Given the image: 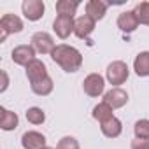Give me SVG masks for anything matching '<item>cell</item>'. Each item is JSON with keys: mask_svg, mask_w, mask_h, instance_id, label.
Returning <instances> with one entry per match:
<instances>
[{"mask_svg": "<svg viewBox=\"0 0 149 149\" xmlns=\"http://www.w3.org/2000/svg\"><path fill=\"white\" fill-rule=\"evenodd\" d=\"M51 60L54 63H58L65 72L72 74L77 72L83 65V54L79 49H76L74 46L68 44H58L54 47V51L51 53Z\"/></svg>", "mask_w": 149, "mask_h": 149, "instance_id": "cell-1", "label": "cell"}, {"mask_svg": "<svg viewBox=\"0 0 149 149\" xmlns=\"http://www.w3.org/2000/svg\"><path fill=\"white\" fill-rule=\"evenodd\" d=\"M128 76H130V68H128V65H126L125 61H121V60H116V61L109 63V67H107V70H105V79H107L114 88H119V84L126 83Z\"/></svg>", "mask_w": 149, "mask_h": 149, "instance_id": "cell-2", "label": "cell"}, {"mask_svg": "<svg viewBox=\"0 0 149 149\" xmlns=\"http://www.w3.org/2000/svg\"><path fill=\"white\" fill-rule=\"evenodd\" d=\"M23 30V21L16 14H4L0 18V42H6L11 33H19Z\"/></svg>", "mask_w": 149, "mask_h": 149, "instance_id": "cell-3", "label": "cell"}, {"mask_svg": "<svg viewBox=\"0 0 149 149\" xmlns=\"http://www.w3.org/2000/svg\"><path fill=\"white\" fill-rule=\"evenodd\" d=\"M32 44V47L35 49V53H39V54H51L53 51H54V47H56V44H54V39L51 37V33H47V32H35L33 35H32V40H30Z\"/></svg>", "mask_w": 149, "mask_h": 149, "instance_id": "cell-4", "label": "cell"}, {"mask_svg": "<svg viewBox=\"0 0 149 149\" xmlns=\"http://www.w3.org/2000/svg\"><path fill=\"white\" fill-rule=\"evenodd\" d=\"M83 90L88 97H100L104 95V90H105V79L100 76V74H90V76L84 77L83 81Z\"/></svg>", "mask_w": 149, "mask_h": 149, "instance_id": "cell-5", "label": "cell"}, {"mask_svg": "<svg viewBox=\"0 0 149 149\" xmlns=\"http://www.w3.org/2000/svg\"><path fill=\"white\" fill-rule=\"evenodd\" d=\"M13 56V61L16 65H21V67H28L33 60H35V49L28 44H21V46H16L11 53Z\"/></svg>", "mask_w": 149, "mask_h": 149, "instance_id": "cell-6", "label": "cell"}, {"mask_svg": "<svg viewBox=\"0 0 149 149\" xmlns=\"http://www.w3.org/2000/svg\"><path fill=\"white\" fill-rule=\"evenodd\" d=\"M21 11L28 21H39L46 13V6L42 0H25L21 4Z\"/></svg>", "mask_w": 149, "mask_h": 149, "instance_id": "cell-7", "label": "cell"}, {"mask_svg": "<svg viewBox=\"0 0 149 149\" xmlns=\"http://www.w3.org/2000/svg\"><path fill=\"white\" fill-rule=\"evenodd\" d=\"M74 26H76V19L68 16H56L53 21V30L60 39H68L70 33H74Z\"/></svg>", "mask_w": 149, "mask_h": 149, "instance_id": "cell-8", "label": "cell"}, {"mask_svg": "<svg viewBox=\"0 0 149 149\" xmlns=\"http://www.w3.org/2000/svg\"><path fill=\"white\" fill-rule=\"evenodd\" d=\"M104 102L112 109H121L128 104V93L121 88H112L107 93H104Z\"/></svg>", "mask_w": 149, "mask_h": 149, "instance_id": "cell-9", "label": "cell"}, {"mask_svg": "<svg viewBox=\"0 0 149 149\" xmlns=\"http://www.w3.org/2000/svg\"><path fill=\"white\" fill-rule=\"evenodd\" d=\"M95 25H97L95 19H91L88 14H83V16H79V18L76 19L74 33H76V37H79V39H88V37L93 33Z\"/></svg>", "mask_w": 149, "mask_h": 149, "instance_id": "cell-10", "label": "cell"}, {"mask_svg": "<svg viewBox=\"0 0 149 149\" xmlns=\"http://www.w3.org/2000/svg\"><path fill=\"white\" fill-rule=\"evenodd\" d=\"M46 137L40 133V132H35V130H30V132H25L23 137H21V146L23 149H44L46 147Z\"/></svg>", "mask_w": 149, "mask_h": 149, "instance_id": "cell-11", "label": "cell"}, {"mask_svg": "<svg viewBox=\"0 0 149 149\" xmlns=\"http://www.w3.org/2000/svg\"><path fill=\"white\" fill-rule=\"evenodd\" d=\"M118 28L121 30V32H125V33H132V32H135L137 28H139V19H137V14L133 13V11H125V13H121L119 16H118Z\"/></svg>", "mask_w": 149, "mask_h": 149, "instance_id": "cell-12", "label": "cell"}, {"mask_svg": "<svg viewBox=\"0 0 149 149\" xmlns=\"http://www.w3.org/2000/svg\"><path fill=\"white\" fill-rule=\"evenodd\" d=\"M25 70H26V77H28L30 84H32V83H37V81H40V79H44V77H47V68H46L44 61H40V60H37V58H35Z\"/></svg>", "mask_w": 149, "mask_h": 149, "instance_id": "cell-13", "label": "cell"}, {"mask_svg": "<svg viewBox=\"0 0 149 149\" xmlns=\"http://www.w3.org/2000/svg\"><path fill=\"white\" fill-rule=\"evenodd\" d=\"M18 125H19V118L16 112L6 107H0V128L4 132H11V130H16Z\"/></svg>", "mask_w": 149, "mask_h": 149, "instance_id": "cell-14", "label": "cell"}, {"mask_svg": "<svg viewBox=\"0 0 149 149\" xmlns=\"http://www.w3.org/2000/svg\"><path fill=\"white\" fill-rule=\"evenodd\" d=\"M100 130H102V133H104L107 139H116V137H119L121 132H123V123L114 116V118H111V119L100 123Z\"/></svg>", "mask_w": 149, "mask_h": 149, "instance_id": "cell-15", "label": "cell"}, {"mask_svg": "<svg viewBox=\"0 0 149 149\" xmlns=\"http://www.w3.org/2000/svg\"><path fill=\"white\" fill-rule=\"evenodd\" d=\"M105 13H107V4L102 2V0H90L86 4V14L95 21L104 19Z\"/></svg>", "mask_w": 149, "mask_h": 149, "instance_id": "cell-16", "label": "cell"}, {"mask_svg": "<svg viewBox=\"0 0 149 149\" xmlns=\"http://www.w3.org/2000/svg\"><path fill=\"white\" fill-rule=\"evenodd\" d=\"M133 70L139 77H149V51H142L135 56Z\"/></svg>", "mask_w": 149, "mask_h": 149, "instance_id": "cell-17", "label": "cell"}, {"mask_svg": "<svg viewBox=\"0 0 149 149\" xmlns=\"http://www.w3.org/2000/svg\"><path fill=\"white\" fill-rule=\"evenodd\" d=\"M77 7H79V2H74V0H58V2H56V13H58V16L74 18L76 13H77Z\"/></svg>", "mask_w": 149, "mask_h": 149, "instance_id": "cell-18", "label": "cell"}, {"mask_svg": "<svg viewBox=\"0 0 149 149\" xmlns=\"http://www.w3.org/2000/svg\"><path fill=\"white\" fill-rule=\"evenodd\" d=\"M30 88H32V91H33L35 95H39V97H47V95L53 91L54 84H53V79L47 76V77H44V79H40V81H37V83H32Z\"/></svg>", "mask_w": 149, "mask_h": 149, "instance_id": "cell-19", "label": "cell"}, {"mask_svg": "<svg viewBox=\"0 0 149 149\" xmlns=\"http://www.w3.org/2000/svg\"><path fill=\"white\" fill-rule=\"evenodd\" d=\"M91 116H93L98 123H104V121H107V119L114 118V109H112L111 105H107L105 102H100L98 105H95V107H93Z\"/></svg>", "mask_w": 149, "mask_h": 149, "instance_id": "cell-20", "label": "cell"}, {"mask_svg": "<svg viewBox=\"0 0 149 149\" xmlns=\"http://www.w3.org/2000/svg\"><path fill=\"white\" fill-rule=\"evenodd\" d=\"M25 116H26V121L32 125H42L46 121V112L40 107H30Z\"/></svg>", "mask_w": 149, "mask_h": 149, "instance_id": "cell-21", "label": "cell"}, {"mask_svg": "<svg viewBox=\"0 0 149 149\" xmlns=\"http://www.w3.org/2000/svg\"><path fill=\"white\" fill-rule=\"evenodd\" d=\"M133 13L137 14V19L140 25H147L149 26V2H140L135 6Z\"/></svg>", "mask_w": 149, "mask_h": 149, "instance_id": "cell-22", "label": "cell"}, {"mask_svg": "<svg viewBox=\"0 0 149 149\" xmlns=\"http://www.w3.org/2000/svg\"><path fill=\"white\" fill-rule=\"evenodd\" d=\"M135 139H149V119H139L133 125Z\"/></svg>", "mask_w": 149, "mask_h": 149, "instance_id": "cell-23", "label": "cell"}, {"mask_svg": "<svg viewBox=\"0 0 149 149\" xmlns=\"http://www.w3.org/2000/svg\"><path fill=\"white\" fill-rule=\"evenodd\" d=\"M56 149H81V147H79L77 139H74V137L67 135V137H61V139L58 140Z\"/></svg>", "mask_w": 149, "mask_h": 149, "instance_id": "cell-24", "label": "cell"}, {"mask_svg": "<svg viewBox=\"0 0 149 149\" xmlns=\"http://www.w3.org/2000/svg\"><path fill=\"white\" fill-rule=\"evenodd\" d=\"M130 149H149V139H133Z\"/></svg>", "mask_w": 149, "mask_h": 149, "instance_id": "cell-25", "label": "cell"}, {"mask_svg": "<svg viewBox=\"0 0 149 149\" xmlns=\"http://www.w3.org/2000/svg\"><path fill=\"white\" fill-rule=\"evenodd\" d=\"M0 76H2V86H0V93H4L9 86V76H7V72L6 70H0Z\"/></svg>", "mask_w": 149, "mask_h": 149, "instance_id": "cell-26", "label": "cell"}, {"mask_svg": "<svg viewBox=\"0 0 149 149\" xmlns=\"http://www.w3.org/2000/svg\"><path fill=\"white\" fill-rule=\"evenodd\" d=\"M44 149H53V147H47V146H46V147H44Z\"/></svg>", "mask_w": 149, "mask_h": 149, "instance_id": "cell-27", "label": "cell"}]
</instances>
